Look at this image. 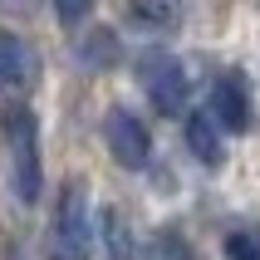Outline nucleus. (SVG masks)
Wrapping results in <instances>:
<instances>
[{"instance_id": "obj_1", "label": "nucleus", "mask_w": 260, "mask_h": 260, "mask_svg": "<svg viewBox=\"0 0 260 260\" xmlns=\"http://www.w3.org/2000/svg\"><path fill=\"white\" fill-rule=\"evenodd\" d=\"M0 133H5V157H10V187L25 206L40 202L44 191V167H40V123L25 103H10L0 113Z\"/></svg>"}, {"instance_id": "obj_2", "label": "nucleus", "mask_w": 260, "mask_h": 260, "mask_svg": "<svg viewBox=\"0 0 260 260\" xmlns=\"http://www.w3.org/2000/svg\"><path fill=\"white\" fill-rule=\"evenodd\" d=\"M138 84H143V93L152 99V108L167 113V118L182 113V103H187V93H191L182 59L167 54V49H147V54L138 59Z\"/></svg>"}, {"instance_id": "obj_3", "label": "nucleus", "mask_w": 260, "mask_h": 260, "mask_svg": "<svg viewBox=\"0 0 260 260\" xmlns=\"http://www.w3.org/2000/svg\"><path fill=\"white\" fill-rule=\"evenodd\" d=\"M103 143H108V157L118 167H128V172L147 167V157H152V138H147L143 118H133L128 108H108V118H103Z\"/></svg>"}, {"instance_id": "obj_4", "label": "nucleus", "mask_w": 260, "mask_h": 260, "mask_svg": "<svg viewBox=\"0 0 260 260\" xmlns=\"http://www.w3.org/2000/svg\"><path fill=\"white\" fill-rule=\"evenodd\" d=\"M54 241H59V260H88V211H84V191L79 187H69L59 197Z\"/></svg>"}, {"instance_id": "obj_5", "label": "nucleus", "mask_w": 260, "mask_h": 260, "mask_svg": "<svg viewBox=\"0 0 260 260\" xmlns=\"http://www.w3.org/2000/svg\"><path fill=\"white\" fill-rule=\"evenodd\" d=\"M211 113H216L221 128H231V133H246L250 128V88L241 74H221L216 84H211Z\"/></svg>"}, {"instance_id": "obj_6", "label": "nucleus", "mask_w": 260, "mask_h": 260, "mask_svg": "<svg viewBox=\"0 0 260 260\" xmlns=\"http://www.w3.org/2000/svg\"><path fill=\"white\" fill-rule=\"evenodd\" d=\"M35 64L40 59L29 54V44L10 29H0V93H15V88H25L35 79Z\"/></svg>"}, {"instance_id": "obj_7", "label": "nucleus", "mask_w": 260, "mask_h": 260, "mask_svg": "<svg viewBox=\"0 0 260 260\" xmlns=\"http://www.w3.org/2000/svg\"><path fill=\"white\" fill-rule=\"evenodd\" d=\"M187 152L197 162H206V167H221V138H216V128H211V118L206 113H191L187 118Z\"/></svg>"}, {"instance_id": "obj_8", "label": "nucleus", "mask_w": 260, "mask_h": 260, "mask_svg": "<svg viewBox=\"0 0 260 260\" xmlns=\"http://www.w3.org/2000/svg\"><path fill=\"white\" fill-rule=\"evenodd\" d=\"M79 54H84V64H88L93 74L113 69V64H118V35H113V29H103V25L88 29V40L79 44Z\"/></svg>"}, {"instance_id": "obj_9", "label": "nucleus", "mask_w": 260, "mask_h": 260, "mask_svg": "<svg viewBox=\"0 0 260 260\" xmlns=\"http://www.w3.org/2000/svg\"><path fill=\"white\" fill-rule=\"evenodd\" d=\"M99 231H103V246H108V255L113 260H133V236H128V221H123V211H103L99 216Z\"/></svg>"}, {"instance_id": "obj_10", "label": "nucleus", "mask_w": 260, "mask_h": 260, "mask_svg": "<svg viewBox=\"0 0 260 260\" xmlns=\"http://www.w3.org/2000/svg\"><path fill=\"white\" fill-rule=\"evenodd\" d=\"M226 255L231 260H260V236L255 231H231L226 236Z\"/></svg>"}, {"instance_id": "obj_11", "label": "nucleus", "mask_w": 260, "mask_h": 260, "mask_svg": "<svg viewBox=\"0 0 260 260\" xmlns=\"http://www.w3.org/2000/svg\"><path fill=\"white\" fill-rule=\"evenodd\" d=\"M88 10H93V0H54V15H59L69 29H74V25H84Z\"/></svg>"}]
</instances>
